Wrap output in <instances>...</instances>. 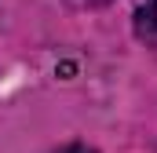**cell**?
<instances>
[{"instance_id": "cell-1", "label": "cell", "mask_w": 157, "mask_h": 153, "mask_svg": "<svg viewBox=\"0 0 157 153\" xmlns=\"http://www.w3.org/2000/svg\"><path fill=\"white\" fill-rule=\"evenodd\" d=\"M135 33L146 40H157V0H139L135 4Z\"/></svg>"}, {"instance_id": "cell-2", "label": "cell", "mask_w": 157, "mask_h": 153, "mask_svg": "<svg viewBox=\"0 0 157 153\" xmlns=\"http://www.w3.org/2000/svg\"><path fill=\"white\" fill-rule=\"evenodd\" d=\"M59 153H95V150H88V146H62Z\"/></svg>"}, {"instance_id": "cell-3", "label": "cell", "mask_w": 157, "mask_h": 153, "mask_svg": "<svg viewBox=\"0 0 157 153\" xmlns=\"http://www.w3.org/2000/svg\"><path fill=\"white\" fill-rule=\"evenodd\" d=\"M77 7H99V4H110V0H73Z\"/></svg>"}]
</instances>
